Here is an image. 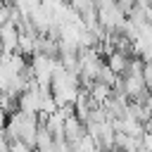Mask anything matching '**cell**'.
I'll return each instance as SVG.
<instances>
[{
    "label": "cell",
    "mask_w": 152,
    "mask_h": 152,
    "mask_svg": "<svg viewBox=\"0 0 152 152\" xmlns=\"http://www.w3.org/2000/svg\"><path fill=\"white\" fill-rule=\"evenodd\" d=\"M131 57H133V55H126V52H121V50H114V52H109V55H107V62H104V64H107L116 76H124V74H126V69H128Z\"/></svg>",
    "instance_id": "6da1fadb"
},
{
    "label": "cell",
    "mask_w": 152,
    "mask_h": 152,
    "mask_svg": "<svg viewBox=\"0 0 152 152\" xmlns=\"http://www.w3.org/2000/svg\"><path fill=\"white\" fill-rule=\"evenodd\" d=\"M140 152H152V133H142V138H140Z\"/></svg>",
    "instance_id": "7a4b0ae2"
},
{
    "label": "cell",
    "mask_w": 152,
    "mask_h": 152,
    "mask_svg": "<svg viewBox=\"0 0 152 152\" xmlns=\"http://www.w3.org/2000/svg\"><path fill=\"white\" fill-rule=\"evenodd\" d=\"M10 21V5L7 2H0V26Z\"/></svg>",
    "instance_id": "3957f363"
},
{
    "label": "cell",
    "mask_w": 152,
    "mask_h": 152,
    "mask_svg": "<svg viewBox=\"0 0 152 152\" xmlns=\"http://www.w3.org/2000/svg\"><path fill=\"white\" fill-rule=\"evenodd\" d=\"M107 152H121V150H116V147H114V150H107Z\"/></svg>",
    "instance_id": "277c9868"
}]
</instances>
